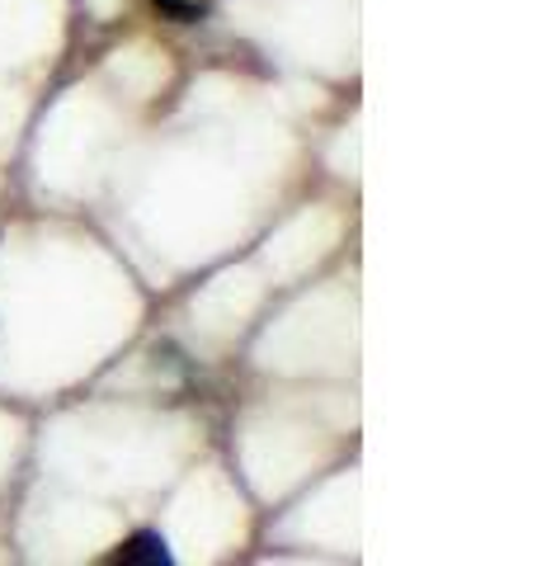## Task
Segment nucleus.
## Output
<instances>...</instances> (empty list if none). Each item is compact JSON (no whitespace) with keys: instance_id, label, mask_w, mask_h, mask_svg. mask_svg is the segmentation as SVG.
<instances>
[{"instance_id":"nucleus-2","label":"nucleus","mask_w":537,"mask_h":566,"mask_svg":"<svg viewBox=\"0 0 537 566\" xmlns=\"http://www.w3.org/2000/svg\"><path fill=\"white\" fill-rule=\"evenodd\" d=\"M160 10L170 14V20H199V14H208L218 0H156Z\"/></svg>"},{"instance_id":"nucleus-1","label":"nucleus","mask_w":537,"mask_h":566,"mask_svg":"<svg viewBox=\"0 0 537 566\" xmlns=\"http://www.w3.org/2000/svg\"><path fill=\"white\" fill-rule=\"evenodd\" d=\"M114 562H118V566H141V562H147V566H166L170 553H166V543H160L156 534H141V538H133L128 547H123Z\"/></svg>"}]
</instances>
